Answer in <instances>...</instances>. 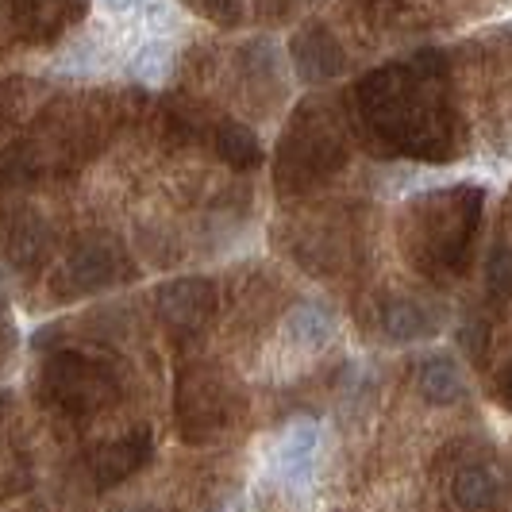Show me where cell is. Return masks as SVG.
<instances>
[{
  "mask_svg": "<svg viewBox=\"0 0 512 512\" xmlns=\"http://www.w3.org/2000/svg\"><path fill=\"white\" fill-rule=\"evenodd\" d=\"M243 412L239 385L212 362H185L178 370V389H174V420L178 436L193 447H201L220 432H228Z\"/></svg>",
  "mask_w": 512,
  "mask_h": 512,
  "instance_id": "6",
  "label": "cell"
},
{
  "mask_svg": "<svg viewBox=\"0 0 512 512\" xmlns=\"http://www.w3.org/2000/svg\"><path fill=\"white\" fill-rule=\"evenodd\" d=\"M147 459H151V432L139 428V432H128V436L97 447V455H93V478H97L101 489H112L120 486V482H128L131 474H139Z\"/></svg>",
  "mask_w": 512,
  "mask_h": 512,
  "instance_id": "11",
  "label": "cell"
},
{
  "mask_svg": "<svg viewBox=\"0 0 512 512\" xmlns=\"http://www.w3.org/2000/svg\"><path fill=\"white\" fill-rule=\"evenodd\" d=\"M0 135H4V131H0Z\"/></svg>",
  "mask_w": 512,
  "mask_h": 512,
  "instance_id": "23",
  "label": "cell"
},
{
  "mask_svg": "<svg viewBox=\"0 0 512 512\" xmlns=\"http://www.w3.org/2000/svg\"><path fill=\"white\" fill-rule=\"evenodd\" d=\"M351 158V131L335 116L332 104L308 101L282 131L274 154V185L282 197H301L335 178Z\"/></svg>",
  "mask_w": 512,
  "mask_h": 512,
  "instance_id": "4",
  "label": "cell"
},
{
  "mask_svg": "<svg viewBox=\"0 0 512 512\" xmlns=\"http://www.w3.org/2000/svg\"><path fill=\"white\" fill-rule=\"evenodd\" d=\"M120 393H124V374L116 370V362L74 347L47 355L35 378L39 405L66 424L97 420L120 401Z\"/></svg>",
  "mask_w": 512,
  "mask_h": 512,
  "instance_id": "5",
  "label": "cell"
},
{
  "mask_svg": "<svg viewBox=\"0 0 512 512\" xmlns=\"http://www.w3.org/2000/svg\"><path fill=\"white\" fill-rule=\"evenodd\" d=\"M351 101L355 135L382 158L451 162L466 151V124L447 93V58L439 51L366 74Z\"/></svg>",
  "mask_w": 512,
  "mask_h": 512,
  "instance_id": "1",
  "label": "cell"
},
{
  "mask_svg": "<svg viewBox=\"0 0 512 512\" xmlns=\"http://www.w3.org/2000/svg\"><path fill=\"white\" fill-rule=\"evenodd\" d=\"M131 512H170V509H131Z\"/></svg>",
  "mask_w": 512,
  "mask_h": 512,
  "instance_id": "22",
  "label": "cell"
},
{
  "mask_svg": "<svg viewBox=\"0 0 512 512\" xmlns=\"http://www.w3.org/2000/svg\"><path fill=\"white\" fill-rule=\"evenodd\" d=\"M12 397L0 393V493L16 489L24 482V451L16 443V428H12V416H8Z\"/></svg>",
  "mask_w": 512,
  "mask_h": 512,
  "instance_id": "17",
  "label": "cell"
},
{
  "mask_svg": "<svg viewBox=\"0 0 512 512\" xmlns=\"http://www.w3.org/2000/svg\"><path fill=\"white\" fill-rule=\"evenodd\" d=\"M439 324H443V312L436 305L412 301V297H385L382 305L374 308V328H382V335L397 339V343L432 335Z\"/></svg>",
  "mask_w": 512,
  "mask_h": 512,
  "instance_id": "14",
  "label": "cell"
},
{
  "mask_svg": "<svg viewBox=\"0 0 512 512\" xmlns=\"http://www.w3.org/2000/svg\"><path fill=\"white\" fill-rule=\"evenodd\" d=\"M486 216L478 185H451L412 197L401 216V251L428 282H455L466 274Z\"/></svg>",
  "mask_w": 512,
  "mask_h": 512,
  "instance_id": "2",
  "label": "cell"
},
{
  "mask_svg": "<svg viewBox=\"0 0 512 512\" xmlns=\"http://www.w3.org/2000/svg\"><path fill=\"white\" fill-rule=\"evenodd\" d=\"M216 305H220V297H216V285L208 278H178V282L158 289L154 312H158L162 328L170 332V339L178 347H185V343L201 339L212 328Z\"/></svg>",
  "mask_w": 512,
  "mask_h": 512,
  "instance_id": "8",
  "label": "cell"
},
{
  "mask_svg": "<svg viewBox=\"0 0 512 512\" xmlns=\"http://www.w3.org/2000/svg\"><path fill=\"white\" fill-rule=\"evenodd\" d=\"M104 4H108V8H120V12H124V8H131L135 0H104Z\"/></svg>",
  "mask_w": 512,
  "mask_h": 512,
  "instance_id": "21",
  "label": "cell"
},
{
  "mask_svg": "<svg viewBox=\"0 0 512 512\" xmlns=\"http://www.w3.org/2000/svg\"><path fill=\"white\" fill-rule=\"evenodd\" d=\"M131 274L135 270L128 266V258L120 255L116 243L85 239L66 255V262L58 266V278L51 285L62 301H74V297H89V293H101V289L128 282Z\"/></svg>",
  "mask_w": 512,
  "mask_h": 512,
  "instance_id": "7",
  "label": "cell"
},
{
  "mask_svg": "<svg viewBox=\"0 0 512 512\" xmlns=\"http://www.w3.org/2000/svg\"><path fill=\"white\" fill-rule=\"evenodd\" d=\"M416 385L432 405H455L462 397V374L447 355H432L416 366Z\"/></svg>",
  "mask_w": 512,
  "mask_h": 512,
  "instance_id": "16",
  "label": "cell"
},
{
  "mask_svg": "<svg viewBox=\"0 0 512 512\" xmlns=\"http://www.w3.org/2000/svg\"><path fill=\"white\" fill-rule=\"evenodd\" d=\"M451 459V474H447V489L451 501L466 512H497L505 505V474L501 466L482 455H447Z\"/></svg>",
  "mask_w": 512,
  "mask_h": 512,
  "instance_id": "9",
  "label": "cell"
},
{
  "mask_svg": "<svg viewBox=\"0 0 512 512\" xmlns=\"http://www.w3.org/2000/svg\"><path fill=\"white\" fill-rule=\"evenodd\" d=\"M112 135V112L93 101L47 108L31 128L0 151V185H31L74 174Z\"/></svg>",
  "mask_w": 512,
  "mask_h": 512,
  "instance_id": "3",
  "label": "cell"
},
{
  "mask_svg": "<svg viewBox=\"0 0 512 512\" xmlns=\"http://www.w3.org/2000/svg\"><path fill=\"white\" fill-rule=\"evenodd\" d=\"M81 12H85V0H12L16 31L27 43H51Z\"/></svg>",
  "mask_w": 512,
  "mask_h": 512,
  "instance_id": "13",
  "label": "cell"
},
{
  "mask_svg": "<svg viewBox=\"0 0 512 512\" xmlns=\"http://www.w3.org/2000/svg\"><path fill=\"white\" fill-rule=\"evenodd\" d=\"M208 139H212V151L220 154L231 170H239V174L258 170L266 162V151H262L258 135L247 124H239V120H220Z\"/></svg>",
  "mask_w": 512,
  "mask_h": 512,
  "instance_id": "15",
  "label": "cell"
},
{
  "mask_svg": "<svg viewBox=\"0 0 512 512\" xmlns=\"http://www.w3.org/2000/svg\"><path fill=\"white\" fill-rule=\"evenodd\" d=\"M293 62H297V74L305 81H332L347 70V54L332 39V31L320 24H308L297 39H293Z\"/></svg>",
  "mask_w": 512,
  "mask_h": 512,
  "instance_id": "12",
  "label": "cell"
},
{
  "mask_svg": "<svg viewBox=\"0 0 512 512\" xmlns=\"http://www.w3.org/2000/svg\"><path fill=\"white\" fill-rule=\"evenodd\" d=\"M8 351H12V320L4 312V301H0V362L8 359Z\"/></svg>",
  "mask_w": 512,
  "mask_h": 512,
  "instance_id": "20",
  "label": "cell"
},
{
  "mask_svg": "<svg viewBox=\"0 0 512 512\" xmlns=\"http://www.w3.org/2000/svg\"><path fill=\"white\" fill-rule=\"evenodd\" d=\"M0 251L16 270H31L47 251V224L31 208H0Z\"/></svg>",
  "mask_w": 512,
  "mask_h": 512,
  "instance_id": "10",
  "label": "cell"
},
{
  "mask_svg": "<svg viewBox=\"0 0 512 512\" xmlns=\"http://www.w3.org/2000/svg\"><path fill=\"white\" fill-rule=\"evenodd\" d=\"M512 266H509V235L501 231L497 235V243H493V251L486 258V293L489 301L497 305V312H505L509 305V293H512Z\"/></svg>",
  "mask_w": 512,
  "mask_h": 512,
  "instance_id": "18",
  "label": "cell"
},
{
  "mask_svg": "<svg viewBox=\"0 0 512 512\" xmlns=\"http://www.w3.org/2000/svg\"><path fill=\"white\" fill-rule=\"evenodd\" d=\"M185 4L197 8L208 20H216V24H235L239 20V0H185Z\"/></svg>",
  "mask_w": 512,
  "mask_h": 512,
  "instance_id": "19",
  "label": "cell"
}]
</instances>
